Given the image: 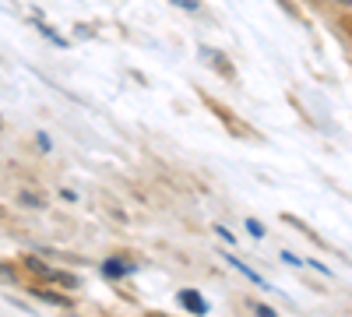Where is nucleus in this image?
<instances>
[{"instance_id":"f257e3e1","label":"nucleus","mask_w":352,"mask_h":317,"mask_svg":"<svg viewBox=\"0 0 352 317\" xmlns=\"http://www.w3.org/2000/svg\"><path fill=\"white\" fill-rule=\"evenodd\" d=\"M180 303H184L190 314H204V310H208V303H204L201 293H194V289H184V293H180Z\"/></svg>"},{"instance_id":"f03ea898","label":"nucleus","mask_w":352,"mask_h":317,"mask_svg":"<svg viewBox=\"0 0 352 317\" xmlns=\"http://www.w3.org/2000/svg\"><path fill=\"white\" fill-rule=\"evenodd\" d=\"M102 272H106L109 278H124V275H131L134 268H131V265H124V261H106V265H102Z\"/></svg>"},{"instance_id":"7ed1b4c3","label":"nucleus","mask_w":352,"mask_h":317,"mask_svg":"<svg viewBox=\"0 0 352 317\" xmlns=\"http://www.w3.org/2000/svg\"><path fill=\"white\" fill-rule=\"evenodd\" d=\"M226 261H229V265H232V268H236V272H240V275H247V278H254V282H257V285H268V282H264V278H261V275H257V272H254V268H247V265H243V261H236V257H226Z\"/></svg>"},{"instance_id":"20e7f679","label":"nucleus","mask_w":352,"mask_h":317,"mask_svg":"<svg viewBox=\"0 0 352 317\" xmlns=\"http://www.w3.org/2000/svg\"><path fill=\"white\" fill-rule=\"evenodd\" d=\"M247 229H250V237H264V226H261V222H254V219L247 222Z\"/></svg>"},{"instance_id":"39448f33","label":"nucleus","mask_w":352,"mask_h":317,"mask_svg":"<svg viewBox=\"0 0 352 317\" xmlns=\"http://www.w3.org/2000/svg\"><path fill=\"white\" fill-rule=\"evenodd\" d=\"M176 8H187V11H197V0H173Z\"/></svg>"},{"instance_id":"423d86ee","label":"nucleus","mask_w":352,"mask_h":317,"mask_svg":"<svg viewBox=\"0 0 352 317\" xmlns=\"http://www.w3.org/2000/svg\"><path fill=\"white\" fill-rule=\"evenodd\" d=\"M257 317H275V314H272L268 307H257Z\"/></svg>"},{"instance_id":"0eeeda50","label":"nucleus","mask_w":352,"mask_h":317,"mask_svg":"<svg viewBox=\"0 0 352 317\" xmlns=\"http://www.w3.org/2000/svg\"><path fill=\"white\" fill-rule=\"evenodd\" d=\"M338 4H345V8H352V0H338Z\"/></svg>"}]
</instances>
